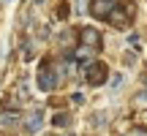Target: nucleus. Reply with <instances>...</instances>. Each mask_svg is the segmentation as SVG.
<instances>
[{"label":"nucleus","instance_id":"f257e3e1","mask_svg":"<svg viewBox=\"0 0 147 136\" xmlns=\"http://www.w3.org/2000/svg\"><path fill=\"white\" fill-rule=\"evenodd\" d=\"M57 84V73H55V65L52 63H44L41 71H38V87L44 90V93H49V90Z\"/></svg>","mask_w":147,"mask_h":136},{"label":"nucleus","instance_id":"f03ea898","mask_svg":"<svg viewBox=\"0 0 147 136\" xmlns=\"http://www.w3.org/2000/svg\"><path fill=\"white\" fill-rule=\"evenodd\" d=\"M84 76H87L90 84H104L106 82V65L104 63H90V65H84Z\"/></svg>","mask_w":147,"mask_h":136},{"label":"nucleus","instance_id":"7ed1b4c3","mask_svg":"<svg viewBox=\"0 0 147 136\" xmlns=\"http://www.w3.org/2000/svg\"><path fill=\"white\" fill-rule=\"evenodd\" d=\"M115 8H117V0H93V5H90L95 16H109Z\"/></svg>","mask_w":147,"mask_h":136},{"label":"nucleus","instance_id":"20e7f679","mask_svg":"<svg viewBox=\"0 0 147 136\" xmlns=\"http://www.w3.org/2000/svg\"><path fill=\"white\" fill-rule=\"evenodd\" d=\"M79 36H82V44H87V46H95V49L101 46V36H98L95 27H82Z\"/></svg>","mask_w":147,"mask_h":136},{"label":"nucleus","instance_id":"39448f33","mask_svg":"<svg viewBox=\"0 0 147 136\" xmlns=\"http://www.w3.org/2000/svg\"><path fill=\"white\" fill-rule=\"evenodd\" d=\"M41 120H44V112H41V109L30 112V114H27V120H25V131H27V133H36L38 128H41Z\"/></svg>","mask_w":147,"mask_h":136},{"label":"nucleus","instance_id":"423d86ee","mask_svg":"<svg viewBox=\"0 0 147 136\" xmlns=\"http://www.w3.org/2000/svg\"><path fill=\"white\" fill-rule=\"evenodd\" d=\"M93 52H95V46H87V44H82V46L74 52V57H76L82 65H90V63H95V60H93Z\"/></svg>","mask_w":147,"mask_h":136},{"label":"nucleus","instance_id":"0eeeda50","mask_svg":"<svg viewBox=\"0 0 147 136\" xmlns=\"http://www.w3.org/2000/svg\"><path fill=\"white\" fill-rule=\"evenodd\" d=\"M109 22H112L115 27H128V19L123 16V11H120V8H115V11L109 14Z\"/></svg>","mask_w":147,"mask_h":136},{"label":"nucleus","instance_id":"6e6552de","mask_svg":"<svg viewBox=\"0 0 147 136\" xmlns=\"http://www.w3.org/2000/svg\"><path fill=\"white\" fill-rule=\"evenodd\" d=\"M68 120H71L68 114H55V125H60V128H65V125H68Z\"/></svg>","mask_w":147,"mask_h":136},{"label":"nucleus","instance_id":"1a4fd4ad","mask_svg":"<svg viewBox=\"0 0 147 136\" xmlns=\"http://www.w3.org/2000/svg\"><path fill=\"white\" fill-rule=\"evenodd\" d=\"M131 136H147V131H139L136 128V131H131Z\"/></svg>","mask_w":147,"mask_h":136}]
</instances>
